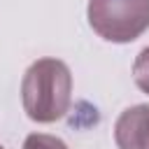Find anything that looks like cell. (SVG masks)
Wrapping results in <instances>:
<instances>
[{
    "label": "cell",
    "mask_w": 149,
    "mask_h": 149,
    "mask_svg": "<svg viewBox=\"0 0 149 149\" xmlns=\"http://www.w3.org/2000/svg\"><path fill=\"white\" fill-rule=\"evenodd\" d=\"M21 100L26 114L37 123H54L63 119L72 100L70 68L58 58L35 61L23 74Z\"/></svg>",
    "instance_id": "6da1fadb"
},
{
    "label": "cell",
    "mask_w": 149,
    "mask_h": 149,
    "mask_svg": "<svg viewBox=\"0 0 149 149\" xmlns=\"http://www.w3.org/2000/svg\"><path fill=\"white\" fill-rule=\"evenodd\" d=\"M88 23L107 42H133L149 28V0H88Z\"/></svg>",
    "instance_id": "7a4b0ae2"
},
{
    "label": "cell",
    "mask_w": 149,
    "mask_h": 149,
    "mask_svg": "<svg viewBox=\"0 0 149 149\" xmlns=\"http://www.w3.org/2000/svg\"><path fill=\"white\" fill-rule=\"evenodd\" d=\"M119 149H149V105H135L119 114L114 123Z\"/></svg>",
    "instance_id": "3957f363"
},
{
    "label": "cell",
    "mask_w": 149,
    "mask_h": 149,
    "mask_svg": "<svg viewBox=\"0 0 149 149\" xmlns=\"http://www.w3.org/2000/svg\"><path fill=\"white\" fill-rule=\"evenodd\" d=\"M133 77H135V84L149 95V47H144L137 54L133 63Z\"/></svg>",
    "instance_id": "277c9868"
},
{
    "label": "cell",
    "mask_w": 149,
    "mask_h": 149,
    "mask_svg": "<svg viewBox=\"0 0 149 149\" xmlns=\"http://www.w3.org/2000/svg\"><path fill=\"white\" fill-rule=\"evenodd\" d=\"M23 149H68V144L56 137V135H47V133H33L26 137Z\"/></svg>",
    "instance_id": "5b68a950"
},
{
    "label": "cell",
    "mask_w": 149,
    "mask_h": 149,
    "mask_svg": "<svg viewBox=\"0 0 149 149\" xmlns=\"http://www.w3.org/2000/svg\"><path fill=\"white\" fill-rule=\"evenodd\" d=\"M0 149H2V147H0Z\"/></svg>",
    "instance_id": "8992f818"
}]
</instances>
